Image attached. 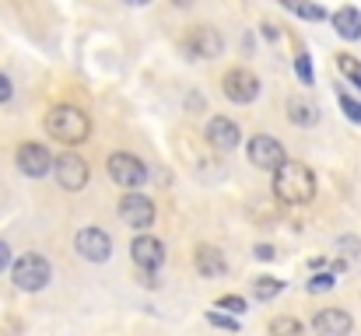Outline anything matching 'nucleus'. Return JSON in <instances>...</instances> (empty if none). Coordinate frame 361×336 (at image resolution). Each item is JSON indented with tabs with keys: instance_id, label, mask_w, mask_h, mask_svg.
<instances>
[{
	"instance_id": "1",
	"label": "nucleus",
	"mask_w": 361,
	"mask_h": 336,
	"mask_svg": "<svg viewBox=\"0 0 361 336\" xmlns=\"http://www.w3.org/2000/svg\"><path fill=\"white\" fill-rule=\"evenodd\" d=\"M274 197L288 207H298V204H309L316 197V175L309 165L302 161H284L277 172H274Z\"/></svg>"
},
{
	"instance_id": "2",
	"label": "nucleus",
	"mask_w": 361,
	"mask_h": 336,
	"mask_svg": "<svg viewBox=\"0 0 361 336\" xmlns=\"http://www.w3.org/2000/svg\"><path fill=\"white\" fill-rule=\"evenodd\" d=\"M46 133L63 144H85L92 137V119L78 106H53L46 112Z\"/></svg>"
},
{
	"instance_id": "3",
	"label": "nucleus",
	"mask_w": 361,
	"mask_h": 336,
	"mask_svg": "<svg viewBox=\"0 0 361 336\" xmlns=\"http://www.w3.org/2000/svg\"><path fill=\"white\" fill-rule=\"evenodd\" d=\"M183 53L190 56V60H218L221 53H225V39H221V32L218 28H211V25H193L186 35H183Z\"/></svg>"
},
{
	"instance_id": "4",
	"label": "nucleus",
	"mask_w": 361,
	"mask_h": 336,
	"mask_svg": "<svg viewBox=\"0 0 361 336\" xmlns=\"http://www.w3.org/2000/svg\"><path fill=\"white\" fill-rule=\"evenodd\" d=\"M49 277H53L49 263H46L42 256H35V252L21 256V259L14 263V270H11V280H14V287H18V291H28V294L42 291V287L49 284Z\"/></svg>"
},
{
	"instance_id": "5",
	"label": "nucleus",
	"mask_w": 361,
	"mask_h": 336,
	"mask_svg": "<svg viewBox=\"0 0 361 336\" xmlns=\"http://www.w3.org/2000/svg\"><path fill=\"white\" fill-rule=\"evenodd\" d=\"M259 77L252 74V70H245V67H232L225 77H221V92H225V99L228 102H235V106H249V102H256L259 99Z\"/></svg>"
},
{
	"instance_id": "6",
	"label": "nucleus",
	"mask_w": 361,
	"mask_h": 336,
	"mask_svg": "<svg viewBox=\"0 0 361 336\" xmlns=\"http://www.w3.org/2000/svg\"><path fill=\"white\" fill-rule=\"evenodd\" d=\"M106 168H109V179H113L116 186H126V189H137V186H144V179H147V165H144L137 154H126V151L109 154Z\"/></svg>"
},
{
	"instance_id": "7",
	"label": "nucleus",
	"mask_w": 361,
	"mask_h": 336,
	"mask_svg": "<svg viewBox=\"0 0 361 336\" xmlns=\"http://www.w3.org/2000/svg\"><path fill=\"white\" fill-rule=\"evenodd\" d=\"M14 165L21 168V175H28V179H42V175H49V172L56 168V158H53L42 144L28 140V144H21V147H18Z\"/></svg>"
},
{
	"instance_id": "8",
	"label": "nucleus",
	"mask_w": 361,
	"mask_h": 336,
	"mask_svg": "<svg viewBox=\"0 0 361 336\" xmlns=\"http://www.w3.org/2000/svg\"><path fill=\"white\" fill-rule=\"evenodd\" d=\"M245 154H249V161H252L256 168H270V172H277V168L288 161V154H284L281 140H277V137H270V133H256V137L249 140Z\"/></svg>"
},
{
	"instance_id": "9",
	"label": "nucleus",
	"mask_w": 361,
	"mask_h": 336,
	"mask_svg": "<svg viewBox=\"0 0 361 336\" xmlns=\"http://www.w3.org/2000/svg\"><path fill=\"white\" fill-rule=\"evenodd\" d=\"M53 175H56V182H60L67 193H78V189H85V186H88V161H85L81 154L67 151V154H60V158H56Z\"/></svg>"
},
{
	"instance_id": "10",
	"label": "nucleus",
	"mask_w": 361,
	"mask_h": 336,
	"mask_svg": "<svg viewBox=\"0 0 361 336\" xmlns=\"http://www.w3.org/2000/svg\"><path fill=\"white\" fill-rule=\"evenodd\" d=\"M74 249H78V256L88 259V263H106L109 252H113V242H109V235H106L102 228H81V231L74 235Z\"/></svg>"
},
{
	"instance_id": "11",
	"label": "nucleus",
	"mask_w": 361,
	"mask_h": 336,
	"mask_svg": "<svg viewBox=\"0 0 361 336\" xmlns=\"http://www.w3.org/2000/svg\"><path fill=\"white\" fill-rule=\"evenodd\" d=\"M120 218H123V224H130L133 231L151 228V221H154V204H151V197H144V193H126L120 200Z\"/></svg>"
},
{
	"instance_id": "12",
	"label": "nucleus",
	"mask_w": 361,
	"mask_h": 336,
	"mask_svg": "<svg viewBox=\"0 0 361 336\" xmlns=\"http://www.w3.org/2000/svg\"><path fill=\"white\" fill-rule=\"evenodd\" d=\"M130 256H133V263H137L144 273H154V270L165 263V245H161L154 235H137V238L130 242Z\"/></svg>"
},
{
	"instance_id": "13",
	"label": "nucleus",
	"mask_w": 361,
	"mask_h": 336,
	"mask_svg": "<svg viewBox=\"0 0 361 336\" xmlns=\"http://www.w3.org/2000/svg\"><path fill=\"white\" fill-rule=\"evenodd\" d=\"M207 140H211L214 151H235V147L242 144L239 123L228 119V116H214V119L207 123Z\"/></svg>"
},
{
	"instance_id": "14",
	"label": "nucleus",
	"mask_w": 361,
	"mask_h": 336,
	"mask_svg": "<svg viewBox=\"0 0 361 336\" xmlns=\"http://www.w3.org/2000/svg\"><path fill=\"white\" fill-rule=\"evenodd\" d=\"M312 330L319 336H351L355 319H351V312H344V309H323V312H316Z\"/></svg>"
},
{
	"instance_id": "15",
	"label": "nucleus",
	"mask_w": 361,
	"mask_h": 336,
	"mask_svg": "<svg viewBox=\"0 0 361 336\" xmlns=\"http://www.w3.org/2000/svg\"><path fill=\"white\" fill-rule=\"evenodd\" d=\"M330 21H334V32H337L344 42H358L361 39V11L358 7L344 4V7H337V11L330 14Z\"/></svg>"
},
{
	"instance_id": "16",
	"label": "nucleus",
	"mask_w": 361,
	"mask_h": 336,
	"mask_svg": "<svg viewBox=\"0 0 361 336\" xmlns=\"http://www.w3.org/2000/svg\"><path fill=\"white\" fill-rule=\"evenodd\" d=\"M193 266H197V273H204V277H221V273L228 270L225 252L214 249V245H200L197 256H193Z\"/></svg>"
},
{
	"instance_id": "17",
	"label": "nucleus",
	"mask_w": 361,
	"mask_h": 336,
	"mask_svg": "<svg viewBox=\"0 0 361 336\" xmlns=\"http://www.w3.org/2000/svg\"><path fill=\"white\" fill-rule=\"evenodd\" d=\"M281 7L291 11V14H298V18H305V21H323V18H330L326 7H319L316 0H281Z\"/></svg>"
},
{
	"instance_id": "18",
	"label": "nucleus",
	"mask_w": 361,
	"mask_h": 336,
	"mask_svg": "<svg viewBox=\"0 0 361 336\" xmlns=\"http://www.w3.org/2000/svg\"><path fill=\"white\" fill-rule=\"evenodd\" d=\"M270 336H305V326L295 319V316H274L270 326H267Z\"/></svg>"
},
{
	"instance_id": "19",
	"label": "nucleus",
	"mask_w": 361,
	"mask_h": 336,
	"mask_svg": "<svg viewBox=\"0 0 361 336\" xmlns=\"http://www.w3.org/2000/svg\"><path fill=\"white\" fill-rule=\"evenodd\" d=\"M288 119H291L295 126H312V123H316V109L305 106L302 99H291V102H288Z\"/></svg>"
},
{
	"instance_id": "20",
	"label": "nucleus",
	"mask_w": 361,
	"mask_h": 336,
	"mask_svg": "<svg viewBox=\"0 0 361 336\" xmlns=\"http://www.w3.org/2000/svg\"><path fill=\"white\" fill-rule=\"evenodd\" d=\"M284 291V284L277 280V277H259L256 284H252V294L259 298V301H270V298H277Z\"/></svg>"
},
{
	"instance_id": "21",
	"label": "nucleus",
	"mask_w": 361,
	"mask_h": 336,
	"mask_svg": "<svg viewBox=\"0 0 361 336\" xmlns=\"http://www.w3.org/2000/svg\"><path fill=\"white\" fill-rule=\"evenodd\" d=\"M337 67H341V74H344V77H348V81L361 92V60H355V56H348V53H344V56L337 60Z\"/></svg>"
},
{
	"instance_id": "22",
	"label": "nucleus",
	"mask_w": 361,
	"mask_h": 336,
	"mask_svg": "<svg viewBox=\"0 0 361 336\" xmlns=\"http://www.w3.org/2000/svg\"><path fill=\"white\" fill-rule=\"evenodd\" d=\"M334 284H337V280H334V273H316V277L305 284V291H309V294H323V291H330Z\"/></svg>"
},
{
	"instance_id": "23",
	"label": "nucleus",
	"mask_w": 361,
	"mask_h": 336,
	"mask_svg": "<svg viewBox=\"0 0 361 336\" xmlns=\"http://www.w3.org/2000/svg\"><path fill=\"white\" fill-rule=\"evenodd\" d=\"M295 70H298L302 85H312V81H316V77H312V63H309V53H298V56H295Z\"/></svg>"
},
{
	"instance_id": "24",
	"label": "nucleus",
	"mask_w": 361,
	"mask_h": 336,
	"mask_svg": "<svg viewBox=\"0 0 361 336\" xmlns=\"http://www.w3.org/2000/svg\"><path fill=\"white\" fill-rule=\"evenodd\" d=\"M207 323L218 326V330H232V333L239 330V319L235 316H221V312H207Z\"/></svg>"
},
{
	"instance_id": "25",
	"label": "nucleus",
	"mask_w": 361,
	"mask_h": 336,
	"mask_svg": "<svg viewBox=\"0 0 361 336\" xmlns=\"http://www.w3.org/2000/svg\"><path fill=\"white\" fill-rule=\"evenodd\" d=\"M218 309H225V312H232V316H242V312H245V298L225 294V298H218Z\"/></svg>"
},
{
	"instance_id": "26",
	"label": "nucleus",
	"mask_w": 361,
	"mask_h": 336,
	"mask_svg": "<svg viewBox=\"0 0 361 336\" xmlns=\"http://www.w3.org/2000/svg\"><path fill=\"white\" fill-rule=\"evenodd\" d=\"M341 109H344V116H348L351 123H361V102H355V99H348L344 92H341Z\"/></svg>"
},
{
	"instance_id": "27",
	"label": "nucleus",
	"mask_w": 361,
	"mask_h": 336,
	"mask_svg": "<svg viewBox=\"0 0 361 336\" xmlns=\"http://www.w3.org/2000/svg\"><path fill=\"white\" fill-rule=\"evenodd\" d=\"M11 95H14V85L7 74H0V102H11Z\"/></svg>"
},
{
	"instance_id": "28",
	"label": "nucleus",
	"mask_w": 361,
	"mask_h": 336,
	"mask_svg": "<svg viewBox=\"0 0 361 336\" xmlns=\"http://www.w3.org/2000/svg\"><path fill=\"white\" fill-rule=\"evenodd\" d=\"M7 263H11V245H7V242H0V273L7 270Z\"/></svg>"
},
{
	"instance_id": "29",
	"label": "nucleus",
	"mask_w": 361,
	"mask_h": 336,
	"mask_svg": "<svg viewBox=\"0 0 361 336\" xmlns=\"http://www.w3.org/2000/svg\"><path fill=\"white\" fill-rule=\"evenodd\" d=\"M256 256H259V259H274L277 252H274V245H256Z\"/></svg>"
},
{
	"instance_id": "30",
	"label": "nucleus",
	"mask_w": 361,
	"mask_h": 336,
	"mask_svg": "<svg viewBox=\"0 0 361 336\" xmlns=\"http://www.w3.org/2000/svg\"><path fill=\"white\" fill-rule=\"evenodd\" d=\"M123 4H130V7H147L151 0H123Z\"/></svg>"
},
{
	"instance_id": "31",
	"label": "nucleus",
	"mask_w": 361,
	"mask_h": 336,
	"mask_svg": "<svg viewBox=\"0 0 361 336\" xmlns=\"http://www.w3.org/2000/svg\"><path fill=\"white\" fill-rule=\"evenodd\" d=\"M172 7H193V0H172Z\"/></svg>"
}]
</instances>
